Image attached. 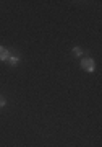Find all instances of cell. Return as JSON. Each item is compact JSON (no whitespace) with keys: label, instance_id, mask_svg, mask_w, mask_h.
Wrapping results in <instances>:
<instances>
[{"label":"cell","instance_id":"obj_1","mask_svg":"<svg viewBox=\"0 0 102 147\" xmlns=\"http://www.w3.org/2000/svg\"><path fill=\"white\" fill-rule=\"evenodd\" d=\"M81 67L84 69V70H87V72H94V67H96V64H94V61L89 57H84L81 61Z\"/></svg>","mask_w":102,"mask_h":147},{"label":"cell","instance_id":"obj_2","mask_svg":"<svg viewBox=\"0 0 102 147\" xmlns=\"http://www.w3.org/2000/svg\"><path fill=\"white\" fill-rule=\"evenodd\" d=\"M10 57V53H8V49L3 46H0V61H8Z\"/></svg>","mask_w":102,"mask_h":147},{"label":"cell","instance_id":"obj_3","mask_svg":"<svg viewBox=\"0 0 102 147\" xmlns=\"http://www.w3.org/2000/svg\"><path fill=\"white\" fill-rule=\"evenodd\" d=\"M18 62H20V57H18V56H15V57H8V64H10V65H16Z\"/></svg>","mask_w":102,"mask_h":147},{"label":"cell","instance_id":"obj_4","mask_svg":"<svg viewBox=\"0 0 102 147\" xmlns=\"http://www.w3.org/2000/svg\"><path fill=\"white\" fill-rule=\"evenodd\" d=\"M81 54H83V51L79 47H75V49H73V56H81Z\"/></svg>","mask_w":102,"mask_h":147},{"label":"cell","instance_id":"obj_5","mask_svg":"<svg viewBox=\"0 0 102 147\" xmlns=\"http://www.w3.org/2000/svg\"><path fill=\"white\" fill-rule=\"evenodd\" d=\"M5 98H3V96H0V108H2V106H5Z\"/></svg>","mask_w":102,"mask_h":147}]
</instances>
